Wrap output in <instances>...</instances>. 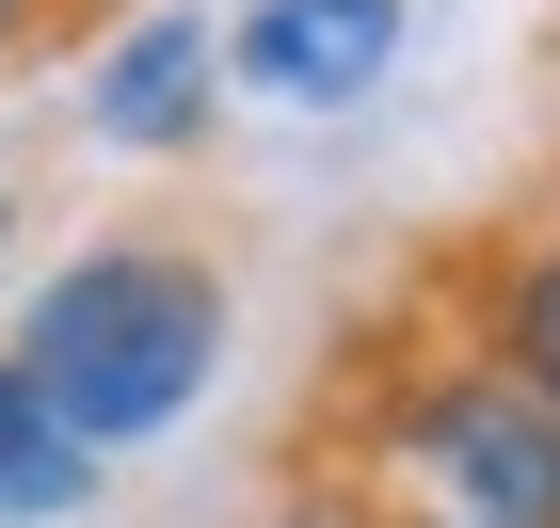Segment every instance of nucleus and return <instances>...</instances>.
<instances>
[{
  "instance_id": "nucleus-2",
  "label": "nucleus",
  "mask_w": 560,
  "mask_h": 528,
  "mask_svg": "<svg viewBox=\"0 0 560 528\" xmlns=\"http://www.w3.org/2000/svg\"><path fill=\"white\" fill-rule=\"evenodd\" d=\"M224 337H241V257H224V209L192 192H144V209L81 224L65 257L33 272V305H16V368H33L48 433H81L96 465L144 433H176L192 400H209Z\"/></svg>"
},
{
  "instance_id": "nucleus-8",
  "label": "nucleus",
  "mask_w": 560,
  "mask_h": 528,
  "mask_svg": "<svg viewBox=\"0 0 560 528\" xmlns=\"http://www.w3.org/2000/svg\"><path fill=\"white\" fill-rule=\"evenodd\" d=\"M0 81H33V0H0Z\"/></svg>"
},
{
  "instance_id": "nucleus-4",
  "label": "nucleus",
  "mask_w": 560,
  "mask_h": 528,
  "mask_svg": "<svg viewBox=\"0 0 560 528\" xmlns=\"http://www.w3.org/2000/svg\"><path fill=\"white\" fill-rule=\"evenodd\" d=\"M400 64V0H241L224 16V81L272 113H352Z\"/></svg>"
},
{
  "instance_id": "nucleus-10",
  "label": "nucleus",
  "mask_w": 560,
  "mask_h": 528,
  "mask_svg": "<svg viewBox=\"0 0 560 528\" xmlns=\"http://www.w3.org/2000/svg\"><path fill=\"white\" fill-rule=\"evenodd\" d=\"M545 176H560V144H545Z\"/></svg>"
},
{
  "instance_id": "nucleus-5",
  "label": "nucleus",
  "mask_w": 560,
  "mask_h": 528,
  "mask_svg": "<svg viewBox=\"0 0 560 528\" xmlns=\"http://www.w3.org/2000/svg\"><path fill=\"white\" fill-rule=\"evenodd\" d=\"M209 96H224V33L209 16H129L96 48V129L129 161H209Z\"/></svg>"
},
{
  "instance_id": "nucleus-7",
  "label": "nucleus",
  "mask_w": 560,
  "mask_h": 528,
  "mask_svg": "<svg viewBox=\"0 0 560 528\" xmlns=\"http://www.w3.org/2000/svg\"><path fill=\"white\" fill-rule=\"evenodd\" d=\"M320 528H465V513H432V496H400V481H289Z\"/></svg>"
},
{
  "instance_id": "nucleus-3",
  "label": "nucleus",
  "mask_w": 560,
  "mask_h": 528,
  "mask_svg": "<svg viewBox=\"0 0 560 528\" xmlns=\"http://www.w3.org/2000/svg\"><path fill=\"white\" fill-rule=\"evenodd\" d=\"M400 272H417L432 305H448V320H465V337L560 416V176H545V161H528L497 209H465V224H432V240H400Z\"/></svg>"
},
{
  "instance_id": "nucleus-6",
  "label": "nucleus",
  "mask_w": 560,
  "mask_h": 528,
  "mask_svg": "<svg viewBox=\"0 0 560 528\" xmlns=\"http://www.w3.org/2000/svg\"><path fill=\"white\" fill-rule=\"evenodd\" d=\"M0 513H96V448L81 433H48V400H33V368L0 352Z\"/></svg>"
},
{
  "instance_id": "nucleus-1",
  "label": "nucleus",
  "mask_w": 560,
  "mask_h": 528,
  "mask_svg": "<svg viewBox=\"0 0 560 528\" xmlns=\"http://www.w3.org/2000/svg\"><path fill=\"white\" fill-rule=\"evenodd\" d=\"M272 481H400L465 528H560V416L432 305L417 272H385L369 305L320 337Z\"/></svg>"
},
{
  "instance_id": "nucleus-9",
  "label": "nucleus",
  "mask_w": 560,
  "mask_h": 528,
  "mask_svg": "<svg viewBox=\"0 0 560 528\" xmlns=\"http://www.w3.org/2000/svg\"><path fill=\"white\" fill-rule=\"evenodd\" d=\"M0 257H16V161H0Z\"/></svg>"
}]
</instances>
